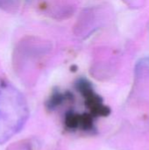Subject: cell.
<instances>
[{
	"mask_svg": "<svg viewBox=\"0 0 149 150\" xmlns=\"http://www.w3.org/2000/svg\"><path fill=\"white\" fill-rule=\"evenodd\" d=\"M28 107L23 95L13 86H0V144L7 142L24 127Z\"/></svg>",
	"mask_w": 149,
	"mask_h": 150,
	"instance_id": "cell-1",
	"label": "cell"
}]
</instances>
